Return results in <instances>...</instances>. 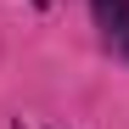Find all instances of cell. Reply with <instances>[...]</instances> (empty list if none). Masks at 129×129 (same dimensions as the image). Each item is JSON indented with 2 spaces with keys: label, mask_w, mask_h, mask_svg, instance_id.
<instances>
[{
  "label": "cell",
  "mask_w": 129,
  "mask_h": 129,
  "mask_svg": "<svg viewBox=\"0 0 129 129\" xmlns=\"http://www.w3.org/2000/svg\"><path fill=\"white\" fill-rule=\"evenodd\" d=\"M90 17L107 39V51L129 62V0H90Z\"/></svg>",
  "instance_id": "obj_1"
}]
</instances>
